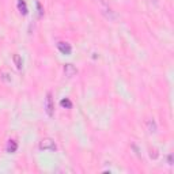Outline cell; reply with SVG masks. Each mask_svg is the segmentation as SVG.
<instances>
[{
  "instance_id": "6da1fadb",
  "label": "cell",
  "mask_w": 174,
  "mask_h": 174,
  "mask_svg": "<svg viewBox=\"0 0 174 174\" xmlns=\"http://www.w3.org/2000/svg\"><path fill=\"white\" fill-rule=\"evenodd\" d=\"M40 150H44V151H56L57 146H56L53 139L45 137L40 141Z\"/></svg>"
},
{
  "instance_id": "7a4b0ae2",
  "label": "cell",
  "mask_w": 174,
  "mask_h": 174,
  "mask_svg": "<svg viewBox=\"0 0 174 174\" xmlns=\"http://www.w3.org/2000/svg\"><path fill=\"white\" fill-rule=\"evenodd\" d=\"M45 111L49 117H53L54 114V103H53V98H52V92H48L45 98V103H44Z\"/></svg>"
},
{
  "instance_id": "3957f363",
  "label": "cell",
  "mask_w": 174,
  "mask_h": 174,
  "mask_svg": "<svg viewBox=\"0 0 174 174\" xmlns=\"http://www.w3.org/2000/svg\"><path fill=\"white\" fill-rule=\"evenodd\" d=\"M57 49H59L63 54H71V52H72L71 45L68 42H64V41H61V42L57 44Z\"/></svg>"
},
{
  "instance_id": "277c9868",
  "label": "cell",
  "mask_w": 174,
  "mask_h": 174,
  "mask_svg": "<svg viewBox=\"0 0 174 174\" xmlns=\"http://www.w3.org/2000/svg\"><path fill=\"white\" fill-rule=\"evenodd\" d=\"M76 68L73 67L72 64H65L64 65V73H65V76L67 78H72V76H75L76 75Z\"/></svg>"
},
{
  "instance_id": "5b68a950",
  "label": "cell",
  "mask_w": 174,
  "mask_h": 174,
  "mask_svg": "<svg viewBox=\"0 0 174 174\" xmlns=\"http://www.w3.org/2000/svg\"><path fill=\"white\" fill-rule=\"evenodd\" d=\"M5 150H7V152L12 154V152H15L16 150H18V143H16L15 140H8L7 146H5Z\"/></svg>"
},
{
  "instance_id": "8992f818",
  "label": "cell",
  "mask_w": 174,
  "mask_h": 174,
  "mask_svg": "<svg viewBox=\"0 0 174 174\" xmlns=\"http://www.w3.org/2000/svg\"><path fill=\"white\" fill-rule=\"evenodd\" d=\"M18 11L22 14V15H27L29 10H27V5L24 0H18Z\"/></svg>"
},
{
  "instance_id": "52a82bcc",
  "label": "cell",
  "mask_w": 174,
  "mask_h": 174,
  "mask_svg": "<svg viewBox=\"0 0 174 174\" xmlns=\"http://www.w3.org/2000/svg\"><path fill=\"white\" fill-rule=\"evenodd\" d=\"M12 60H14V63H15L16 68H18V69H22V67H23V63H22V59H21V56H19L18 53L12 54Z\"/></svg>"
},
{
  "instance_id": "ba28073f",
  "label": "cell",
  "mask_w": 174,
  "mask_h": 174,
  "mask_svg": "<svg viewBox=\"0 0 174 174\" xmlns=\"http://www.w3.org/2000/svg\"><path fill=\"white\" fill-rule=\"evenodd\" d=\"M60 105H61L63 108H65V109H71V108H72V102H71L68 98H64V99L60 101Z\"/></svg>"
},
{
  "instance_id": "9c48e42d",
  "label": "cell",
  "mask_w": 174,
  "mask_h": 174,
  "mask_svg": "<svg viewBox=\"0 0 174 174\" xmlns=\"http://www.w3.org/2000/svg\"><path fill=\"white\" fill-rule=\"evenodd\" d=\"M148 127H150V132H155L156 130V127H155V122L150 120L148 121Z\"/></svg>"
},
{
  "instance_id": "30bf717a",
  "label": "cell",
  "mask_w": 174,
  "mask_h": 174,
  "mask_svg": "<svg viewBox=\"0 0 174 174\" xmlns=\"http://www.w3.org/2000/svg\"><path fill=\"white\" fill-rule=\"evenodd\" d=\"M37 8H38V11H40V16H42L44 11H42V7H41V4H40V3H37Z\"/></svg>"
},
{
  "instance_id": "8fae6325",
  "label": "cell",
  "mask_w": 174,
  "mask_h": 174,
  "mask_svg": "<svg viewBox=\"0 0 174 174\" xmlns=\"http://www.w3.org/2000/svg\"><path fill=\"white\" fill-rule=\"evenodd\" d=\"M169 165H173V155H169Z\"/></svg>"
},
{
  "instance_id": "7c38bea8",
  "label": "cell",
  "mask_w": 174,
  "mask_h": 174,
  "mask_svg": "<svg viewBox=\"0 0 174 174\" xmlns=\"http://www.w3.org/2000/svg\"><path fill=\"white\" fill-rule=\"evenodd\" d=\"M99 2L102 3L103 5H108V4H109V0H99Z\"/></svg>"
},
{
  "instance_id": "4fadbf2b",
  "label": "cell",
  "mask_w": 174,
  "mask_h": 174,
  "mask_svg": "<svg viewBox=\"0 0 174 174\" xmlns=\"http://www.w3.org/2000/svg\"><path fill=\"white\" fill-rule=\"evenodd\" d=\"M148 2H150V3H152V4H156L158 0H148Z\"/></svg>"
}]
</instances>
